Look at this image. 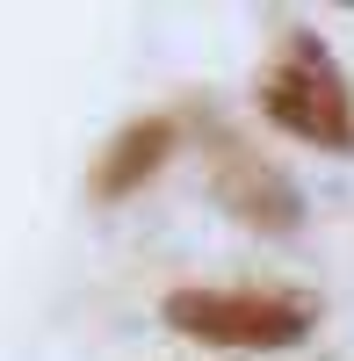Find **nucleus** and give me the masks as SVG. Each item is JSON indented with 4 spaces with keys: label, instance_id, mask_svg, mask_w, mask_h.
Wrapping results in <instances>:
<instances>
[{
    "label": "nucleus",
    "instance_id": "7ed1b4c3",
    "mask_svg": "<svg viewBox=\"0 0 354 361\" xmlns=\"http://www.w3.org/2000/svg\"><path fill=\"white\" fill-rule=\"evenodd\" d=\"M210 188H217V202L231 209V217L253 224V231H297L304 224L297 180H289L268 152L239 145L231 130H210Z\"/></svg>",
    "mask_w": 354,
    "mask_h": 361
},
{
    "label": "nucleus",
    "instance_id": "20e7f679",
    "mask_svg": "<svg viewBox=\"0 0 354 361\" xmlns=\"http://www.w3.org/2000/svg\"><path fill=\"white\" fill-rule=\"evenodd\" d=\"M173 116H138V123H123L109 145H102V159H94V202H123V195H138L145 180H152L166 159H173Z\"/></svg>",
    "mask_w": 354,
    "mask_h": 361
},
{
    "label": "nucleus",
    "instance_id": "f03ea898",
    "mask_svg": "<svg viewBox=\"0 0 354 361\" xmlns=\"http://www.w3.org/2000/svg\"><path fill=\"white\" fill-rule=\"evenodd\" d=\"M159 318L188 340L210 347H239V354H268V347H297L311 333V304L289 289H173Z\"/></svg>",
    "mask_w": 354,
    "mask_h": 361
},
{
    "label": "nucleus",
    "instance_id": "f257e3e1",
    "mask_svg": "<svg viewBox=\"0 0 354 361\" xmlns=\"http://www.w3.org/2000/svg\"><path fill=\"white\" fill-rule=\"evenodd\" d=\"M260 116H268L275 130L318 145V152H354V87L340 73V58L326 51V37H311V29H282L268 66H260Z\"/></svg>",
    "mask_w": 354,
    "mask_h": 361
}]
</instances>
